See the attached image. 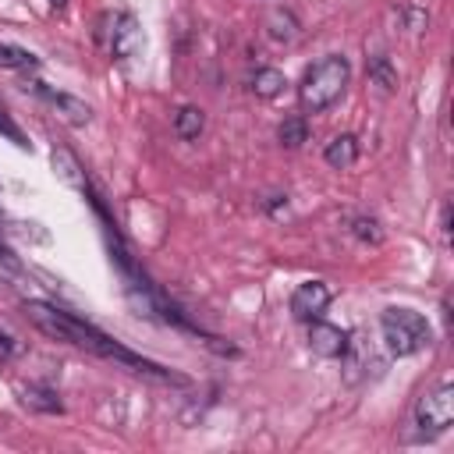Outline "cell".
Masks as SVG:
<instances>
[{
	"label": "cell",
	"mask_w": 454,
	"mask_h": 454,
	"mask_svg": "<svg viewBox=\"0 0 454 454\" xmlns=\"http://www.w3.org/2000/svg\"><path fill=\"white\" fill-rule=\"evenodd\" d=\"M348 333L333 323H312L309 326V348L319 355V358H344L348 355Z\"/></svg>",
	"instance_id": "obj_8"
},
{
	"label": "cell",
	"mask_w": 454,
	"mask_h": 454,
	"mask_svg": "<svg viewBox=\"0 0 454 454\" xmlns=\"http://www.w3.org/2000/svg\"><path fill=\"white\" fill-rule=\"evenodd\" d=\"M0 67H14V71H32L39 67L35 53L21 50V46H11V43H0Z\"/></svg>",
	"instance_id": "obj_16"
},
{
	"label": "cell",
	"mask_w": 454,
	"mask_h": 454,
	"mask_svg": "<svg viewBox=\"0 0 454 454\" xmlns=\"http://www.w3.org/2000/svg\"><path fill=\"white\" fill-rule=\"evenodd\" d=\"M14 351H18L14 337H11V333H0V362H7V358H11Z\"/></svg>",
	"instance_id": "obj_20"
},
{
	"label": "cell",
	"mask_w": 454,
	"mask_h": 454,
	"mask_svg": "<svg viewBox=\"0 0 454 454\" xmlns=\"http://www.w3.org/2000/svg\"><path fill=\"white\" fill-rule=\"evenodd\" d=\"M277 138H280L287 149H298V145L309 138V124H305V117H284L280 128H277Z\"/></svg>",
	"instance_id": "obj_17"
},
{
	"label": "cell",
	"mask_w": 454,
	"mask_h": 454,
	"mask_svg": "<svg viewBox=\"0 0 454 454\" xmlns=\"http://www.w3.org/2000/svg\"><path fill=\"white\" fill-rule=\"evenodd\" d=\"M25 89H32L39 99H46L67 124H89V117H92V110H89V103L85 99H78V96H67V92H60V89H50L46 82H28Z\"/></svg>",
	"instance_id": "obj_6"
},
{
	"label": "cell",
	"mask_w": 454,
	"mask_h": 454,
	"mask_svg": "<svg viewBox=\"0 0 454 454\" xmlns=\"http://www.w3.org/2000/svg\"><path fill=\"white\" fill-rule=\"evenodd\" d=\"M348 78H351V67L340 53H326L319 57L305 74H301V85H298V99L309 114H323L330 110L344 89H348Z\"/></svg>",
	"instance_id": "obj_2"
},
{
	"label": "cell",
	"mask_w": 454,
	"mask_h": 454,
	"mask_svg": "<svg viewBox=\"0 0 454 454\" xmlns=\"http://www.w3.org/2000/svg\"><path fill=\"white\" fill-rule=\"evenodd\" d=\"M64 4H67V0H50V7H53V11H60Z\"/></svg>",
	"instance_id": "obj_21"
},
{
	"label": "cell",
	"mask_w": 454,
	"mask_h": 454,
	"mask_svg": "<svg viewBox=\"0 0 454 454\" xmlns=\"http://www.w3.org/2000/svg\"><path fill=\"white\" fill-rule=\"evenodd\" d=\"M0 135H4V138H11L18 149H28V138L21 135V128L14 124V117L7 114V106H4V103H0Z\"/></svg>",
	"instance_id": "obj_18"
},
{
	"label": "cell",
	"mask_w": 454,
	"mask_h": 454,
	"mask_svg": "<svg viewBox=\"0 0 454 454\" xmlns=\"http://www.w3.org/2000/svg\"><path fill=\"white\" fill-rule=\"evenodd\" d=\"M18 394H21V404L32 408V411H43V415H60V411H64L57 390H50V387H43V383L18 387Z\"/></svg>",
	"instance_id": "obj_10"
},
{
	"label": "cell",
	"mask_w": 454,
	"mask_h": 454,
	"mask_svg": "<svg viewBox=\"0 0 454 454\" xmlns=\"http://www.w3.org/2000/svg\"><path fill=\"white\" fill-rule=\"evenodd\" d=\"M266 28H270V35H273L277 43H294V39H298V18H294L291 11H284V7H277V11L270 14Z\"/></svg>",
	"instance_id": "obj_15"
},
{
	"label": "cell",
	"mask_w": 454,
	"mask_h": 454,
	"mask_svg": "<svg viewBox=\"0 0 454 454\" xmlns=\"http://www.w3.org/2000/svg\"><path fill=\"white\" fill-rule=\"evenodd\" d=\"M365 74H369V82L380 85L383 92H394V89H397V71H394L390 57H383V53H376V57L365 60Z\"/></svg>",
	"instance_id": "obj_13"
},
{
	"label": "cell",
	"mask_w": 454,
	"mask_h": 454,
	"mask_svg": "<svg viewBox=\"0 0 454 454\" xmlns=\"http://www.w3.org/2000/svg\"><path fill=\"white\" fill-rule=\"evenodd\" d=\"M326 305H330V287L323 280H305L291 294V312H294V319H305V323L319 319V312Z\"/></svg>",
	"instance_id": "obj_7"
},
{
	"label": "cell",
	"mask_w": 454,
	"mask_h": 454,
	"mask_svg": "<svg viewBox=\"0 0 454 454\" xmlns=\"http://www.w3.org/2000/svg\"><path fill=\"white\" fill-rule=\"evenodd\" d=\"M50 163H53V174L67 184V188H78V192H89V177L78 163V156L71 149H53L50 153Z\"/></svg>",
	"instance_id": "obj_9"
},
{
	"label": "cell",
	"mask_w": 454,
	"mask_h": 454,
	"mask_svg": "<svg viewBox=\"0 0 454 454\" xmlns=\"http://www.w3.org/2000/svg\"><path fill=\"white\" fill-rule=\"evenodd\" d=\"M454 422V387L440 383L433 390H426L415 404V426H419V440H433L440 433H447V426Z\"/></svg>",
	"instance_id": "obj_4"
},
{
	"label": "cell",
	"mask_w": 454,
	"mask_h": 454,
	"mask_svg": "<svg viewBox=\"0 0 454 454\" xmlns=\"http://www.w3.org/2000/svg\"><path fill=\"white\" fill-rule=\"evenodd\" d=\"M380 330H383V340H387L390 355H397V358H408V355H415L429 344V323L415 309H397V305L387 309L380 316Z\"/></svg>",
	"instance_id": "obj_3"
},
{
	"label": "cell",
	"mask_w": 454,
	"mask_h": 454,
	"mask_svg": "<svg viewBox=\"0 0 454 454\" xmlns=\"http://www.w3.org/2000/svg\"><path fill=\"white\" fill-rule=\"evenodd\" d=\"M323 160H326L333 170H348V167L358 160V142H355V135H337L333 142H326Z\"/></svg>",
	"instance_id": "obj_11"
},
{
	"label": "cell",
	"mask_w": 454,
	"mask_h": 454,
	"mask_svg": "<svg viewBox=\"0 0 454 454\" xmlns=\"http://www.w3.org/2000/svg\"><path fill=\"white\" fill-rule=\"evenodd\" d=\"M142 46H145V35H142L135 14L117 11V14L110 18V28H106V50H110V57L128 60V57H135Z\"/></svg>",
	"instance_id": "obj_5"
},
{
	"label": "cell",
	"mask_w": 454,
	"mask_h": 454,
	"mask_svg": "<svg viewBox=\"0 0 454 454\" xmlns=\"http://www.w3.org/2000/svg\"><path fill=\"white\" fill-rule=\"evenodd\" d=\"M25 316H28L43 333H50V337H57V340H64V344L85 348V351L103 355V358H117V362H124V365H131L135 372H145V376L181 383V376H174V372H167L163 365H156V362H149V358H142V355L121 348V344L110 340L103 330H96L92 323L78 319V316L67 312V309H57V305H50V301H25Z\"/></svg>",
	"instance_id": "obj_1"
},
{
	"label": "cell",
	"mask_w": 454,
	"mask_h": 454,
	"mask_svg": "<svg viewBox=\"0 0 454 454\" xmlns=\"http://www.w3.org/2000/svg\"><path fill=\"white\" fill-rule=\"evenodd\" d=\"M351 231H355L362 241H372V245H380V241H383V231H380V223H376L372 216H358Z\"/></svg>",
	"instance_id": "obj_19"
},
{
	"label": "cell",
	"mask_w": 454,
	"mask_h": 454,
	"mask_svg": "<svg viewBox=\"0 0 454 454\" xmlns=\"http://www.w3.org/2000/svg\"><path fill=\"white\" fill-rule=\"evenodd\" d=\"M284 85H287V78H284V71H277V67H259L255 78H252V89H255L259 99H277V96L284 92Z\"/></svg>",
	"instance_id": "obj_14"
},
{
	"label": "cell",
	"mask_w": 454,
	"mask_h": 454,
	"mask_svg": "<svg viewBox=\"0 0 454 454\" xmlns=\"http://www.w3.org/2000/svg\"><path fill=\"white\" fill-rule=\"evenodd\" d=\"M202 128H206V114H202L199 106H181V110L174 114V135H177V138L192 142V138L202 135Z\"/></svg>",
	"instance_id": "obj_12"
}]
</instances>
